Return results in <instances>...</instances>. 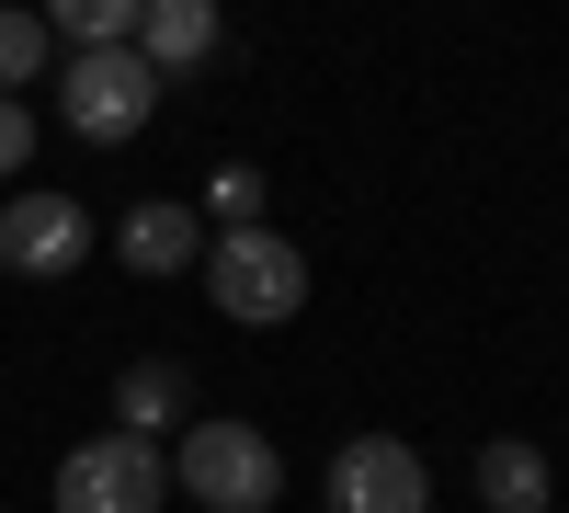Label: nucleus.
<instances>
[{
	"label": "nucleus",
	"mask_w": 569,
	"mask_h": 513,
	"mask_svg": "<svg viewBox=\"0 0 569 513\" xmlns=\"http://www.w3.org/2000/svg\"><path fill=\"white\" fill-rule=\"evenodd\" d=\"M58 115H69L80 149H126V137H149L160 80H149L137 46H103V58H69V69H58Z\"/></svg>",
	"instance_id": "3"
},
{
	"label": "nucleus",
	"mask_w": 569,
	"mask_h": 513,
	"mask_svg": "<svg viewBox=\"0 0 569 513\" xmlns=\"http://www.w3.org/2000/svg\"><path fill=\"white\" fill-rule=\"evenodd\" d=\"M171 480L194 491V513H273L284 456L262 423H182L171 434Z\"/></svg>",
	"instance_id": "2"
},
{
	"label": "nucleus",
	"mask_w": 569,
	"mask_h": 513,
	"mask_svg": "<svg viewBox=\"0 0 569 513\" xmlns=\"http://www.w3.org/2000/svg\"><path fill=\"white\" fill-rule=\"evenodd\" d=\"M479 502H490V513H558V502H547V445L490 434V445H479Z\"/></svg>",
	"instance_id": "10"
},
{
	"label": "nucleus",
	"mask_w": 569,
	"mask_h": 513,
	"mask_svg": "<svg viewBox=\"0 0 569 513\" xmlns=\"http://www.w3.org/2000/svg\"><path fill=\"white\" fill-rule=\"evenodd\" d=\"M114 263H126V274H194V263H206V217L171 206V195L126 206V217H114Z\"/></svg>",
	"instance_id": "9"
},
{
	"label": "nucleus",
	"mask_w": 569,
	"mask_h": 513,
	"mask_svg": "<svg viewBox=\"0 0 569 513\" xmlns=\"http://www.w3.org/2000/svg\"><path fill=\"white\" fill-rule=\"evenodd\" d=\"M206 297L217 319H240V332H284V319L308 308V251L273 240V228H228V240H206Z\"/></svg>",
	"instance_id": "1"
},
{
	"label": "nucleus",
	"mask_w": 569,
	"mask_h": 513,
	"mask_svg": "<svg viewBox=\"0 0 569 513\" xmlns=\"http://www.w3.org/2000/svg\"><path fill=\"white\" fill-rule=\"evenodd\" d=\"M228 46V23H217V0H137V58H149V80L171 91L182 69H206Z\"/></svg>",
	"instance_id": "8"
},
{
	"label": "nucleus",
	"mask_w": 569,
	"mask_h": 513,
	"mask_svg": "<svg viewBox=\"0 0 569 513\" xmlns=\"http://www.w3.org/2000/svg\"><path fill=\"white\" fill-rule=\"evenodd\" d=\"M182 423H194V365H182V354H137L126 377H114V434L171 445Z\"/></svg>",
	"instance_id": "7"
},
{
	"label": "nucleus",
	"mask_w": 569,
	"mask_h": 513,
	"mask_svg": "<svg viewBox=\"0 0 569 513\" xmlns=\"http://www.w3.org/2000/svg\"><path fill=\"white\" fill-rule=\"evenodd\" d=\"M262 195H273V182H262L251 160H217V171H206V206H194L206 240H228V228H262Z\"/></svg>",
	"instance_id": "11"
},
{
	"label": "nucleus",
	"mask_w": 569,
	"mask_h": 513,
	"mask_svg": "<svg viewBox=\"0 0 569 513\" xmlns=\"http://www.w3.org/2000/svg\"><path fill=\"white\" fill-rule=\"evenodd\" d=\"M91 263V206L58 182H23L0 206V274H80Z\"/></svg>",
	"instance_id": "6"
},
{
	"label": "nucleus",
	"mask_w": 569,
	"mask_h": 513,
	"mask_svg": "<svg viewBox=\"0 0 569 513\" xmlns=\"http://www.w3.org/2000/svg\"><path fill=\"white\" fill-rule=\"evenodd\" d=\"M46 58H58V34H46V12H0V91H12V103H23V91L46 80Z\"/></svg>",
	"instance_id": "12"
},
{
	"label": "nucleus",
	"mask_w": 569,
	"mask_h": 513,
	"mask_svg": "<svg viewBox=\"0 0 569 513\" xmlns=\"http://www.w3.org/2000/svg\"><path fill=\"white\" fill-rule=\"evenodd\" d=\"M160 491H171V445L137 434H91L58 468V513H160Z\"/></svg>",
	"instance_id": "4"
},
{
	"label": "nucleus",
	"mask_w": 569,
	"mask_h": 513,
	"mask_svg": "<svg viewBox=\"0 0 569 513\" xmlns=\"http://www.w3.org/2000/svg\"><path fill=\"white\" fill-rule=\"evenodd\" d=\"M330 513H433V468L410 434H342L330 456Z\"/></svg>",
	"instance_id": "5"
},
{
	"label": "nucleus",
	"mask_w": 569,
	"mask_h": 513,
	"mask_svg": "<svg viewBox=\"0 0 569 513\" xmlns=\"http://www.w3.org/2000/svg\"><path fill=\"white\" fill-rule=\"evenodd\" d=\"M34 160V103H12V91H0V182H12Z\"/></svg>",
	"instance_id": "13"
}]
</instances>
